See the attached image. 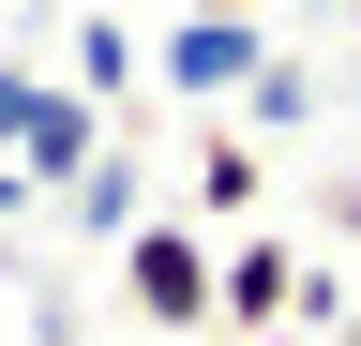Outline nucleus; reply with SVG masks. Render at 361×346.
I'll return each instance as SVG.
<instances>
[{
    "mask_svg": "<svg viewBox=\"0 0 361 346\" xmlns=\"http://www.w3.org/2000/svg\"><path fill=\"white\" fill-rule=\"evenodd\" d=\"M121 301H135L166 346H211V331H226V241H211V226H135V241H121Z\"/></svg>",
    "mask_w": 361,
    "mask_h": 346,
    "instance_id": "f257e3e1",
    "label": "nucleus"
},
{
    "mask_svg": "<svg viewBox=\"0 0 361 346\" xmlns=\"http://www.w3.org/2000/svg\"><path fill=\"white\" fill-rule=\"evenodd\" d=\"M166 106H241L256 75H271V30H256V0H196V16L166 30Z\"/></svg>",
    "mask_w": 361,
    "mask_h": 346,
    "instance_id": "f03ea898",
    "label": "nucleus"
},
{
    "mask_svg": "<svg viewBox=\"0 0 361 346\" xmlns=\"http://www.w3.org/2000/svg\"><path fill=\"white\" fill-rule=\"evenodd\" d=\"M241 331H301V241L271 226H226V346Z\"/></svg>",
    "mask_w": 361,
    "mask_h": 346,
    "instance_id": "7ed1b4c3",
    "label": "nucleus"
},
{
    "mask_svg": "<svg viewBox=\"0 0 361 346\" xmlns=\"http://www.w3.org/2000/svg\"><path fill=\"white\" fill-rule=\"evenodd\" d=\"M256 196H271L256 136H241V121H211V136H196V226H256Z\"/></svg>",
    "mask_w": 361,
    "mask_h": 346,
    "instance_id": "20e7f679",
    "label": "nucleus"
},
{
    "mask_svg": "<svg viewBox=\"0 0 361 346\" xmlns=\"http://www.w3.org/2000/svg\"><path fill=\"white\" fill-rule=\"evenodd\" d=\"M75 91H135V30H121V0H90V16H75Z\"/></svg>",
    "mask_w": 361,
    "mask_h": 346,
    "instance_id": "39448f33",
    "label": "nucleus"
},
{
    "mask_svg": "<svg viewBox=\"0 0 361 346\" xmlns=\"http://www.w3.org/2000/svg\"><path fill=\"white\" fill-rule=\"evenodd\" d=\"M61 211H75L90 241H135V151H106V166H90V181H75Z\"/></svg>",
    "mask_w": 361,
    "mask_h": 346,
    "instance_id": "423d86ee",
    "label": "nucleus"
},
{
    "mask_svg": "<svg viewBox=\"0 0 361 346\" xmlns=\"http://www.w3.org/2000/svg\"><path fill=\"white\" fill-rule=\"evenodd\" d=\"M301 121H316V75H301V61H271L256 91H241V136H301Z\"/></svg>",
    "mask_w": 361,
    "mask_h": 346,
    "instance_id": "0eeeda50",
    "label": "nucleus"
},
{
    "mask_svg": "<svg viewBox=\"0 0 361 346\" xmlns=\"http://www.w3.org/2000/svg\"><path fill=\"white\" fill-rule=\"evenodd\" d=\"M30 106H45V75H16V61H0V151L30 136Z\"/></svg>",
    "mask_w": 361,
    "mask_h": 346,
    "instance_id": "6e6552de",
    "label": "nucleus"
},
{
    "mask_svg": "<svg viewBox=\"0 0 361 346\" xmlns=\"http://www.w3.org/2000/svg\"><path fill=\"white\" fill-rule=\"evenodd\" d=\"M30 196H45V181H30L16 151H0V226H30Z\"/></svg>",
    "mask_w": 361,
    "mask_h": 346,
    "instance_id": "1a4fd4ad",
    "label": "nucleus"
},
{
    "mask_svg": "<svg viewBox=\"0 0 361 346\" xmlns=\"http://www.w3.org/2000/svg\"><path fill=\"white\" fill-rule=\"evenodd\" d=\"M241 346H316V331H241Z\"/></svg>",
    "mask_w": 361,
    "mask_h": 346,
    "instance_id": "9d476101",
    "label": "nucleus"
},
{
    "mask_svg": "<svg viewBox=\"0 0 361 346\" xmlns=\"http://www.w3.org/2000/svg\"><path fill=\"white\" fill-rule=\"evenodd\" d=\"M301 16H346V0H301Z\"/></svg>",
    "mask_w": 361,
    "mask_h": 346,
    "instance_id": "9b49d317",
    "label": "nucleus"
},
{
    "mask_svg": "<svg viewBox=\"0 0 361 346\" xmlns=\"http://www.w3.org/2000/svg\"><path fill=\"white\" fill-rule=\"evenodd\" d=\"M346 30H361V0H346Z\"/></svg>",
    "mask_w": 361,
    "mask_h": 346,
    "instance_id": "f8f14e48",
    "label": "nucleus"
}]
</instances>
